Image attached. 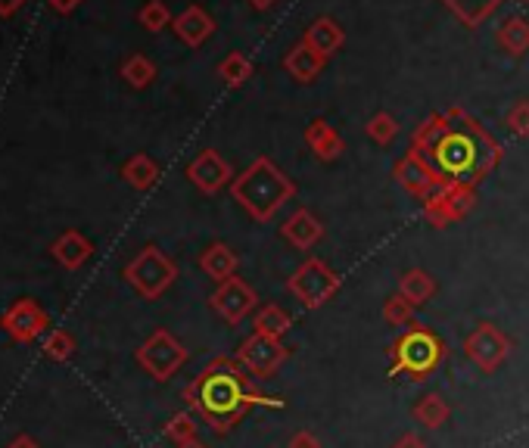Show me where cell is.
Wrapping results in <instances>:
<instances>
[{"label": "cell", "mask_w": 529, "mask_h": 448, "mask_svg": "<svg viewBox=\"0 0 529 448\" xmlns=\"http://www.w3.org/2000/svg\"><path fill=\"white\" fill-rule=\"evenodd\" d=\"M436 187H477L505 159L498 140L470 116L464 106L433 112L411 134V147Z\"/></svg>", "instance_id": "obj_1"}, {"label": "cell", "mask_w": 529, "mask_h": 448, "mask_svg": "<svg viewBox=\"0 0 529 448\" xmlns=\"http://www.w3.org/2000/svg\"><path fill=\"white\" fill-rule=\"evenodd\" d=\"M184 402L203 417L215 436H228L253 408H284L281 399L265 396L237 358L215 355L206 368L184 386Z\"/></svg>", "instance_id": "obj_2"}, {"label": "cell", "mask_w": 529, "mask_h": 448, "mask_svg": "<svg viewBox=\"0 0 529 448\" xmlns=\"http://www.w3.org/2000/svg\"><path fill=\"white\" fill-rule=\"evenodd\" d=\"M231 196L249 218L268 224L296 196V184L284 168H277L268 156H259L246 172L234 178Z\"/></svg>", "instance_id": "obj_3"}, {"label": "cell", "mask_w": 529, "mask_h": 448, "mask_svg": "<svg viewBox=\"0 0 529 448\" xmlns=\"http://www.w3.org/2000/svg\"><path fill=\"white\" fill-rule=\"evenodd\" d=\"M445 358H449V346H445L442 336L414 321L411 327L402 330L399 340L389 346V371L411 383H424L442 368Z\"/></svg>", "instance_id": "obj_4"}, {"label": "cell", "mask_w": 529, "mask_h": 448, "mask_svg": "<svg viewBox=\"0 0 529 448\" xmlns=\"http://www.w3.org/2000/svg\"><path fill=\"white\" fill-rule=\"evenodd\" d=\"M125 280L134 287L141 299H159L165 290H172L178 280V265L165 256L159 246H144L137 256L125 265Z\"/></svg>", "instance_id": "obj_5"}, {"label": "cell", "mask_w": 529, "mask_h": 448, "mask_svg": "<svg viewBox=\"0 0 529 448\" xmlns=\"http://www.w3.org/2000/svg\"><path fill=\"white\" fill-rule=\"evenodd\" d=\"M287 290L290 296L302 305L315 312V308L327 305L333 296L343 290V277L333 271L324 259H305L290 277H287Z\"/></svg>", "instance_id": "obj_6"}, {"label": "cell", "mask_w": 529, "mask_h": 448, "mask_svg": "<svg viewBox=\"0 0 529 448\" xmlns=\"http://www.w3.org/2000/svg\"><path fill=\"white\" fill-rule=\"evenodd\" d=\"M187 358H190V352L169 330H153L141 343V349H137V364H141L156 383L172 380L187 364Z\"/></svg>", "instance_id": "obj_7"}, {"label": "cell", "mask_w": 529, "mask_h": 448, "mask_svg": "<svg viewBox=\"0 0 529 448\" xmlns=\"http://www.w3.org/2000/svg\"><path fill=\"white\" fill-rule=\"evenodd\" d=\"M234 358L253 380H271L287 364L290 346H284V340H274V336L253 333L240 343Z\"/></svg>", "instance_id": "obj_8"}, {"label": "cell", "mask_w": 529, "mask_h": 448, "mask_svg": "<svg viewBox=\"0 0 529 448\" xmlns=\"http://www.w3.org/2000/svg\"><path fill=\"white\" fill-rule=\"evenodd\" d=\"M511 349H514L511 336L505 330H498L495 324H489V321L477 324L464 336V355L477 364L483 374H495L501 364L508 361Z\"/></svg>", "instance_id": "obj_9"}, {"label": "cell", "mask_w": 529, "mask_h": 448, "mask_svg": "<svg viewBox=\"0 0 529 448\" xmlns=\"http://www.w3.org/2000/svg\"><path fill=\"white\" fill-rule=\"evenodd\" d=\"M477 206V187H439L424 200V221L430 228L442 231L449 224L467 218Z\"/></svg>", "instance_id": "obj_10"}, {"label": "cell", "mask_w": 529, "mask_h": 448, "mask_svg": "<svg viewBox=\"0 0 529 448\" xmlns=\"http://www.w3.org/2000/svg\"><path fill=\"white\" fill-rule=\"evenodd\" d=\"M209 305H212V312H215L221 321H228L231 327H237L246 315L256 312L259 293L249 287L240 274H234L231 280H225V284H218V287L212 290Z\"/></svg>", "instance_id": "obj_11"}, {"label": "cell", "mask_w": 529, "mask_h": 448, "mask_svg": "<svg viewBox=\"0 0 529 448\" xmlns=\"http://www.w3.org/2000/svg\"><path fill=\"white\" fill-rule=\"evenodd\" d=\"M47 312L35 302V299H19L13 302L4 315H0V327H4V333L10 336V340L29 346L35 343L38 336L47 330Z\"/></svg>", "instance_id": "obj_12"}, {"label": "cell", "mask_w": 529, "mask_h": 448, "mask_svg": "<svg viewBox=\"0 0 529 448\" xmlns=\"http://www.w3.org/2000/svg\"><path fill=\"white\" fill-rule=\"evenodd\" d=\"M234 178H237L234 165L221 156L218 150H203L197 159L187 165V181L197 187L200 193H206V196H215L225 187H231Z\"/></svg>", "instance_id": "obj_13"}, {"label": "cell", "mask_w": 529, "mask_h": 448, "mask_svg": "<svg viewBox=\"0 0 529 448\" xmlns=\"http://www.w3.org/2000/svg\"><path fill=\"white\" fill-rule=\"evenodd\" d=\"M281 237L293 246V249H312L324 240V224L312 209H293L287 215V221L281 224Z\"/></svg>", "instance_id": "obj_14"}, {"label": "cell", "mask_w": 529, "mask_h": 448, "mask_svg": "<svg viewBox=\"0 0 529 448\" xmlns=\"http://www.w3.org/2000/svg\"><path fill=\"white\" fill-rule=\"evenodd\" d=\"M393 178H396V184L405 190V193H411V196H417V200H427V196L433 193V190H439L436 187V181H433V175H430V168L417 159L414 153H405L399 162H396V168H393Z\"/></svg>", "instance_id": "obj_15"}, {"label": "cell", "mask_w": 529, "mask_h": 448, "mask_svg": "<svg viewBox=\"0 0 529 448\" xmlns=\"http://www.w3.org/2000/svg\"><path fill=\"white\" fill-rule=\"evenodd\" d=\"M172 28H175V35H178L187 47H203V44L215 35V19H212L203 7L190 4L184 13L175 16Z\"/></svg>", "instance_id": "obj_16"}, {"label": "cell", "mask_w": 529, "mask_h": 448, "mask_svg": "<svg viewBox=\"0 0 529 448\" xmlns=\"http://www.w3.org/2000/svg\"><path fill=\"white\" fill-rule=\"evenodd\" d=\"M50 256L57 259L66 271H78L94 256V243L81 231H66V234H60L57 240H53Z\"/></svg>", "instance_id": "obj_17"}, {"label": "cell", "mask_w": 529, "mask_h": 448, "mask_svg": "<svg viewBox=\"0 0 529 448\" xmlns=\"http://www.w3.org/2000/svg\"><path fill=\"white\" fill-rule=\"evenodd\" d=\"M327 60L324 56L312 47V44H305L299 41L296 47H290V53L284 56V69L299 81V84H312L321 72H324Z\"/></svg>", "instance_id": "obj_18"}, {"label": "cell", "mask_w": 529, "mask_h": 448, "mask_svg": "<svg viewBox=\"0 0 529 448\" xmlns=\"http://www.w3.org/2000/svg\"><path fill=\"white\" fill-rule=\"evenodd\" d=\"M200 268H203V274H206V277H212V280H215V284H225V280H231V277L237 274L240 259H237V252H234L228 243L215 240V243H209V246L203 249V256H200Z\"/></svg>", "instance_id": "obj_19"}, {"label": "cell", "mask_w": 529, "mask_h": 448, "mask_svg": "<svg viewBox=\"0 0 529 448\" xmlns=\"http://www.w3.org/2000/svg\"><path fill=\"white\" fill-rule=\"evenodd\" d=\"M305 144L312 147V153L321 159V162H333V159H340L343 150H346V140L343 134L327 125L324 119H315L309 128H305Z\"/></svg>", "instance_id": "obj_20"}, {"label": "cell", "mask_w": 529, "mask_h": 448, "mask_svg": "<svg viewBox=\"0 0 529 448\" xmlns=\"http://www.w3.org/2000/svg\"><path fill=\"white\" fill-rule=\"evenodd\" d=\"M302 41H305V44H312V47L324 56V60H330V56L343 47L346 32L340 28V22H337V19L321 16V19H315V22L309 25V32H305V38H302Z\"/></svg>", "instance_id": "obj_21"}, {"label": "cell", "mask_w": 529, "mask_h": 448, "mask_svg": "<svg viewBox=\"0 0 529 448\" xmlns=\"http://www.w3.org/2000/svg\"><path fill=\"white\" fill-rule=\"evenodd\" d=\"M439 4L445 7V10H452V16L461 22V25H467V28H477V25H483L505 0H439Z\"/></svg>", "instance_id": "obj_22"}, {"label": "cell", "mask_w": 529, "mask_h": 448, "mask_svg": "<svg viewBox=\"0 0 529 448\" xmlns=\"http://www.w3.org/2000/svg\"><path fill=\"white\" fill-rule=\"evenodd\" d=\"M399 296L408 299L414 308L427 305L436 296V280L433 274H427L424 268H411L405 274H399Z\"/></svg>", "instance_id": "obj_23"}, {"label": "cell", "mask_w": 529, "mask_h": 448, "mask_svg": "<svg viewBox=\"0 0 529 448\" xmlns=\"http://www.w3.org/2000/svg\"><path fill=\"white\" fill-rule=\"evenodd\" d=\"M411 417L421 427H427V430H442L445 424H449L452 408H449V402L439 396V392H427V396H421V399L414 402Z\"/></svg>", "instance_id": "obj_24"}, {"label": "cell", "mask_w": 529, "mask_h": 448, "mask_svg": "<svg viewBox=\"0 0 529 448\" xmlns=\"http://www.w3.org/2000/svg\"><path fill=\"white\" fill-rule=\"evenodd\" d=\"M122 178H125V184H131L134 190L147 193V190H153L156 181H159V165H156V159L147 156V153H134V156L122 165Z\"/></svg>", "instance_id": "obj_25"}, {"label": "cell", "mask_w": 529, "mask_h": 448, "mask_svg": "<svg viewBox=\"0 0 529 448\" xmlns=\"http://www.w3.org/2000/svg\"><path fill=\"white\" fill-rule=\"evenodd\" d=\"M495 41L508 56H523L529 50V22L523 16H508L498 25Z\"/></svg>", "instance_id": "obj_26"}, {"label": "cell", "mask_w": 529, "mask_h": 448, "mask_svg": "<svg viewBox=\"0 0 529 448\" xmlns=\"http://www.w3.org/2000/svg\"><path fill=\"white\" fill-rule=\"evenodd\" d=\"M293 327V318L287 308H281L277 302H268L262 305L256 318H253V333H262V336H274V340H284V333Z\"/></svg>", "instance_id": "obj_27"}, {"label": "cell", "mask_w": 529, "mask_h": 448, "mask_svg": "<svg viewBox=\"0 0 529 448\" xmlns=\"http://www.w3.org/2000/svg\"><path fill=\"white\" fill-rule=\"evenodd\" d=\"M253 72H256L253 60H249V56L240 53V50L228 53L225 60L218 63V75H221V81L228 84V88H243V84L253 78Z\"/></svg>", "instance_id": "obj_28"}, {"label": "cell", "mask_w": 529, "mask_h": 448, "mask_svg": "<svg viewBox=\"0 0 529 448\" xmlns=\"http://www.w3.org/2000/svg\"><path fill=\"white\" fill-rule=\"evenodd\" d=\"M119 72H122V78L131 84L134 91H144V88H150V84L156 81V66H153L150 56H144V53L128 56Z\"/></svg>", "instance_id": "obj_29"}, {"label": "cell", "mask_w": 529, "mask_h": 448, "mask_svg": "<svg viewBox=\"0 0 529 448\" xmlns=\"http://www.w3.org/2000/svg\"><path fill=\"white\" fill-rule=\"evenodd\" d=\"M365 134L374 140L377 147H389V144H393V140L399 137V122L389 116V112H377V116L368 119Z\"/></svg>", "instance_id": "obj_30"}, {"label": "cell", "mask_w": 529, "mask_h": 448, "mask_svg": "<svg viewBox=\"0 0 529 448\" xmlns=\"http://www.w3.org/2000/svg\"><path fill=\"white\" fill-rule=\"evenodd\" d=\"M165 439H169L172 445H184L190 439H197V420H193L190 411H178L169 417V424H165Z\"/></svg>", "instance_id": "obj_31"}, {"label": "cell", "mask_w": 529, "mask_h": 448, "mask_svg": "<svg viewBox=\"0 0 529 448\" xmlns=\"http://www.w3.org/2000/svg\"><path fill=\"white\" fill-rule=\"evenodd\" d=\"M383 321L389 324V327H411L414 324V305L408 302V299H402L399 293L396 296H389L386 302H383Z\"/></svg>", "instance_id": "obj_32"}, {"label": "cell", "mask_w": 529, "mask_h": 448, "mask_svg": "<svg viewBox=\"0 0 529 448\" xmlns=\"http://www.w3.org/2000/svg\"><path fill=\"white\" fill-rule=\"evenodd\" d=\"M44 352H47V358H53V361H69V358L75 355V336H72L69 330H63V327L50 330V333L44 336Z\"/></svg>", "instance_id": "obj_33"}, {"label": "cell", "mask_w": 529, "mask_h": 448, "mask_svg": "<svg viewBox=\"0 0 529 448\" xmlns=\"http://www.w3.org/2000/svg\"><path fill=\"white\" fill-rule=\"evenodd\" d=\"M137 22H141L147 32H162L165 25H172L175 16L172 10L162 4V0H147V4L141 7V13H137Z\"/></svg>", "instance_id": "obj_34"}, {"label": "cell", "mask_w": 529, "mask_h": 448, "mask_svg": "<svg viewBox=\"0 0 529 448\" xmlns=\"http://www.w3.org/2000/svg\"><path fill=\"white\" fill-rule=\"evenodd\" d=\"M505 125H508L511 134H517V137H529V100H517V103L508 109Z\"/></svg>", "instance_id": "obj_35"}, {"label": "cell", "mask_w": 529, "mask_h": 448, "mask_svg": "<svg viewBox=\"0 0 529 448\" xmlns=\"http://www.w3.org/2000/svg\"><path fill=\"white\" fill-rule=\"evenodd\" d=\"M287 448H324L321 445V439L312 433V430H296L293 436H290V445Z\"/></svg>", "instance_id": "obj_36"}, {"label": "cell", "mask_w": 529, "mask_h": 448, "mask_svg": "<svg viewBox=\"0 0 529 448\" xmlns=\"http://www.w3.org/2000/svg\"><path fill=\"white\" fill-rule=\"evenodd\" d=\"M393 448H427V442L417 436V433H402V436L393 442Z\"/></svg>", "instance_id": "obj_37"}, {"label": "cell", "mask_w": 529, "mask_h": 448, "mask_svg": "<svg viewBox=\"0 0 529 448\" xmlns=\"http://www.w3.org/2000/svg\"><path fill=\"white\" fill-rule=\"evenodd\" d=\"M25 7V0H0V16H13V13H19Z\"/></svg>", "instance_id": "obj_38"}, {"label": "cell", "mask_w": 529, "mask_h": 448, "mask_svg": "<svg viewBox=\"0 0 529 448\" xmlns=\"http://www.w3.org/2000/svg\"><path fill=\"white\" fill-rule=\"evenodd\" d=\"M47 4H50L53 10H57V13H63V16H66V13H72V10L81 4V0H47Z\"/></svg>", "instance_id": "obj_39"}, {"label": "cell", "mask_w": 529, "mask_h": 448, "mask_svg": "<svg viewBox=\"0 0 529 448\" xmlns=\"http://www.w3.org/2000/svg\"><path fill=\"white\" fill-rule=\"evenodd\" d=\"M7 448H41V445H38L29 433H19V436H16Z\"/></svg>", "instance_id": "obj_40"}, {"label": "cell", "mask_w": 529, "mask_h": 448, "mask_svg": "<svg viewBox=\"0 0 529 448\" xmlns=\"http://www.w3.org/2000/svg\"><path fill=\"white\" fill-rule=\"evenodd\" d=\"M246 4L253 7V10H271V7L277 4V0H246Z\"/></svg>", "instance_id": "obj_41"}, {"label": "cell", "mask_w": 529, "mask_h": 448, "mask_svg": "<svg viewBox=\"0 0 529 448\" xmlns=\"http://www.w3.org/2000/svg\"><path fill=\"white\" fill-rule=\"evenodd\" d=\"M175 448H209L203 439H190V442H184V445H175Z\"/></svg>", "instance_id": "obj_42"}]
</instances>
